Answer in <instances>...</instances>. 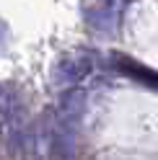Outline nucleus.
<instances>
[{
  "mask_svg": "<svg viewBox=\"0 0 158 160\" xmlns=\"http://www.w3.org/2000/svg\"><path fill=\"white\" fill-rule=\"evenodd\" d=\"M83 108H86V93L81 88H70L67 93H62V101H60V116L65 124L75 127V122H81L83 116Z\"/></svg>",
  "mask_w": 158,
  "mask_h": 160,
  "instance_id": "nucleus-1",
  "label": "nucleus"
},
{
  "mask_svg": "<svg viewBox=\"0 0 158 160\" xmlns=\"http://www.w3.org/2000/svg\"><path fill=\"white\" fill-rule=\"evenodd\" d=\"M88 70H91V59L86 54H70L60 59V65H57V78L62 80V83H78L81 78L88 75Z\"/></svg>",
  "mask_w": 158,
  "mask_h": 160,
  "instance_id": "nucleus-2",
  "label": "nucleus"
},
{
  "mask_svg": "<svg viewBox=\"0 0 158 160\" xmlns=\"http://www.w3.org/2000/svg\"><path fill=\"white\" fill-rule=\"evenodd\" d=\"M117 67H119L122 72H127V75H132V78H137V80H143V83H148V85H155V88H158V75L150 72V70L143 67V65H135L132 59H127V57H117Z\"/></svg>",
  "mask_w": 158,
  "mask_h": 160,
  "instance_id": "nucleus-3",
  "label": "nucleus"
},
{
  "mask_svg": "<svg viewBox=\"0 0 158 160\" xmlns=\"http://www.w3.org/2000/svg\"><path fill=\"white\" fill-rule=\"evenodd\" d=\"M3 39H5V23L0 21V44H3Z\"/></svg>",
  "mask_w": 158,
  "mask_h": 160,
  "instance_id": "nucleus-4",
  "label": "nucleus"
}]
</instances>
